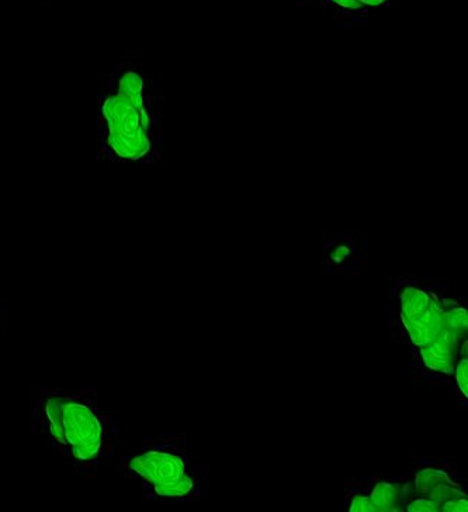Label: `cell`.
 <instances>
[{
	"label": "cell",
	"instance_id": "1",
	"mask_svg": "<svg viewBox=\"0 0 468 512\" xmlns=\"http://www.w3.org/2000/svg\"><path fill=\"white\" fill-rule=\"evenodd\" d=\"M103 114L109 126L110 145L121 158L141 159L149 151L148 114L116 96L104 102Z\"/></svg>",
	"mask_w": 468,
	"mask_h": 512
},
{
	"label": "cell",
	"instance_id": "2",
	"mask_svg": "<svg viewBox=\"0 0 468 512\" xmlns=\"http://www.w3.org/2000/svg\"><path fill=\"white\" fill-rule=\"evenodd\" d=\"M65 442L71 445L76 459L95 458L102 444V425L88 407L81 403H62Z\"/></svg>",
	"mask_w": 468,
	"mask_h": 512
},
{
	"label": "cell",
	"instance_id": "3",
	"mask_svg": "<svg viewBox=\"0 0 468 512\" xmlns=\"http://www.w3.org/2000/svg\"><path fill=\"white\" fill-rule=\"evenodd\" d=\"M142 88H144V82L137 74L134 72H128L127 75H124L121 78L119 83V92H117V96L127 100L131 105L135 107H144V100H142Z\"/></svg>",
	"mask_w": 468,
	"mask_h": 512
},
{
	"label": "cell",
	"instance_id": "4",
	"mask_svg": "<svg viewBox=\"0 0 468 512\" xmlns=\"http://www.w3.org/2000/svg\"><path fill=\"white\" fill-rule=\"evenodd\" d=\"M48 421H50V431L55 441L65 442L64 434V413H62V401L50 400L47 403Z\"/></svg>",
	"mask_w": 468,
	"mask_h": 512
},
{
	"label": "cell",
	"instance_id": "5",
	"mask_svg": "<svg viewBox=\"0 0 468 512\" xmlns=\"http://www.w3.org/2000/svg\"><path fill=\"white\" fill-rule=\"evenodd\" d=\"M456 373V382L459 384L460 392L464 397H468V361L467 358L461 359L457 368L454 369Z\"/></svg>",
	"mask_w": 468,
	"mask_h": 512
},
{
	"label": "cell",
	"instance_id": "6",
	"mask_svg": "<svg viewBox=\"0 0 468 512\" xmlns=\"http://www.w3.org/2000/svg\"><path fill=\"white\" fill-rule=\"evenodd\" d=\"M350 511L352 512H376V507L367 496H356L350 504Z\"/></svg>",
	"mask_w": 468,
	"mask_h": 512
},
{
	"label": "cell",
	"instance_id": "7",
	"mask_svg": "<svg viewBox=\"0 0 468 512\" xmlns=\"http://www.w3.org/2000/svg\"><path fill=\"white\" fill-rule=\"evenodd\" d=\"M407 511L409 512H435L439 511L435 503H432L428 498H418L414 503L407 505Z\"/></svg>",
	"mask_w": 468,
	"mask_h": 512
},
{
	"label": "cell",
	"instance_id": "8",
	"mask_svg": "<svg viewBox=\"0 0 468 512\" xmlns=\"http://www.w3.org/2000/svg\"><path fill=\"white\" fill-rule=\"evenodd\" d=\"M335 3H338L339 6L345 9H359L362 8L357 0H334Z\"/></svg>",
	"mask_w": 468,
	"mask_h": 512
},
{
	"label": "cell",
	"instance_id": "9",
	"mask_svg": "<svg viewBox=\"0 0 468 512\" xmlns=\"http://www.w3.org/2000/svg\"><path fill=\"white\" fill-rule=\"evenodd\" d=\"M357 2H359L360 5L379 6L381 3L386 2V0H357Z\"/></svg>",
	"mask_w": 468,
	"mask_h": 512
},
{
	"label": "cell",
	"instance_id": "10",
	"mask_svg": "<svg viewBox=\"0 0 468 512\" xmlns=\"http://www.w3.org/2000/svg\"><path fill=\"white\" fill-rule=\"evenodd\" d=\"M467 347H468L467 339H464V344H463V347H461V351H460L461 356H464V358H466V356H467Z\"/></svg>",
	"mask_w": 468,
	"mask_h": 512
},
{
	"label": "cell",
	"instance_id": "11",
	"mask_svg": "<svg viewBox=\"0 0 468 512\" xmlns=\"http://www.w3.org/2000/svg\"><path fill=\"white\" fill-rule=\"evenodd\" d=\"M364 484H366V480H362V482H357V483H350V484H348V486L355 487V489H359V487H363Z\"/></svg>",
	"mask_w": 468,
	"mask_h": 512
}]
</instances>
